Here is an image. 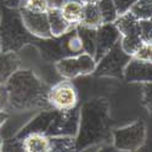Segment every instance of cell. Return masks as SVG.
I'll use <instances>...</instances> for the list:
<instances>
[{
  "label": "cell",
  "instance_id": "cell-1",
  "mask_svg": "<svg viewBox=\"0 0 152 152\" xmlns=\"http://www.w3.org/2000/svg\"><path fill=\"white\" fill-rule=\"evenodd\" d=\"M110 134V105L104 97L86 101L79 110L78 132L75 135V151L90 148L108 141Z\"/></svg>",
  "mask_w": 152,
  "mask_h": 152
},
{
  "label": "cell",
  "instance_id": "cell-2",
  "mask_svg": "<svg viewBox=\"0 0 152 152\" xmlns=\"http://www.w3.org/2000/svg\"><path fill=\"white\" fill-rule=\"evenodd\" d=\"M9 107L17 111L53 108L48 101L49 86L32 69H17L5 83Z\"/></svg>",
  "mask_w": 152,
  "mask_h": 152
},
{
  "label": "cell",
  "instance_id": "cell-3",
  "mask_svg": "<svg viewBox=\"0 0 152 152\" xmlns=\"http://www.w3.org/2000/svg\"><path fill=\"white\" fill-rule=\"evenodd\" d=\"M34 38L24 27L18 9L3 7L0 11V53H17Z\"/></svg>",
  "mask_w": 152,
  "mask_h": 152
},
{
  "label": "cell",
  "instance_id": "cell-4",
  "mask_svg": "<svg viewBox=\"0 0 152 152\" xmlns=\"http://www.w3.org/2000/svg\"><path fill=\"white\" fill-rule=\"evenodd\" d=\"M132 56L125 54L119 42L113 45L97 62L93 74L95 77L123 78V71Z\"/></svg>",
  "mask_w": 152,
  "mask_h": 152
},
{
  "label": "cell",
  "instance_id": "cell-5",
  "mask_svg": "<svg viewBox=\"0 0 152 152\" xmlns=\"http://www.w3.org/2000/svg\"><path fill=\"white\" fill-rule=\"evenodd\" d=\"M146 140V124L136 121L123 128H117L112 133L113 146L121 151H136Z\"/></svg>",
  "mask_w": 152,
  "mask_h": 152
},
{
  "label": "cell",
  "instance_id": "cell-6",
  "mask_svg": "<svg viewBox=\"0 0 152 152\" xmlns=\"http://www.w3.org/2000/svg\"><path fill=\"white\" fill-rule=\"evenodd\" d=\"M96 66V61L93 56L85 53L77 56H68L56 61V71L61 77L66 79H73L79 75L93 74Z\"/></svg>",
  "mask_w": 152,
  "mask_h": 152
},
{
  "label": "cell",
  "instance_id": "cell-7",
  "mask_svg": "<svg viewBox=\"0 0 152 152\" xmlns=\"http://www.w3.org/2000/svg\"><path fill=\"white\" fill-rule=\"evenodd\" d=\"M48 101L55 110L69 111L78 104V91L71 82L63 80L49 88Z\"/></svg>",
  "mask_w": 152,
  "mask_h": 152
},
{
  "label": "cell",
  "instance_id": "cell-8",
  "mask_svg": "<svg viewBox=\"0 0 152 152\" xmlns=\"http://www.w3.org/2000/svg\"><path fill=\"white\" fill-rule=\"evenodd\" d=\"M40 51V55L46 61H58L63 57L72 56L67 46V32L60 37L34 38L31 43Z\"/></svg>",
  "mask_w": 152,
  "mask_h": 152
},
{
  "label": "cell",
  "instance_id": "cell-9",
  "mask_svg": "<svg viewBox=\"0 0 152 152\" xmlns=\"http://www.w3.org/2000/svg\"><path fill=\"white\" fill-rule=\"evenodd\" d=\"M78 123H79V110L72 108L69 111H58L50 123V126L46 132V135L50 136H62L69 135L75 136L78 132Z\"/></svg>",
  "mask_w": 152,
  "mask_h": 152
},
{
  "label": "cell",
  "instance_id": "cell-10",
  "mask_svg": "<svg viewBox=\"0 0 152 152\" xmlns=\"http://www.w3.org/2000/svg\"><path fill=\"white\" fill-rule=\"evenodd\" d=\"M24 27L35 38H50L53 37L49 27V20L46 12H32L18 7Z\"/></svg>",
  "mask_w": 152,
  "mask_h": 152
},
{
  "label": "cell",
  "instance_id": "cell-11",
  "mask_svg": "<svg viewBox=\"0 0 152 152\" xmlns=\"http://www.w3.org/2000/svg\"><path fill=\"white\" fill-rule=\"evenodd\" d=\"M121 39V33L115 26V23H102L96 28V48L94 60L97 62L108 50L118 43Z\"/></svg>",
  "mask_w": 152,
  "mask_h": 152
},
{
  "label": "cell",
  "instance_id": "cell-12",
  "mask_svg": "<svg viewBox=\"0 0 152 152\" xmlns=\"http://www.w3.org/2000/svg\"><path fill=\"white\" fill-rule=\"evenodd\" d=\"M151 62L132 57L123 71V78L128 83H147L152 79Z\"/></svg>",
  "mask_w": 152,
  "mask_h": 152
},
{
  "label": "cell",
  "instance_id": "cell-13",
  "mask_svg": "<svg viewBox=\"0 0 152 152\" xmlns=\"http://www.w3.org/2000/svg\"><path fill=\"white\" fill-rule=\"evenodd\" d=\"M55 113H56L55 108H48V110L42 111L39 115H37L29 123H27L26 125H24L15 137L18 139V140H21V139L27 136L28 134H33V133H40V134L46 135V132H48L49 126H50V123L53 122Z\"/></svg>",
  "mask_w": 152,
  "mask_h": 152
},
{
  "label": "cell",
  "instance_id": "cell-14",
  "mask_svg": "<svg viewBox=\"0 0 152 152\" xmlns=\"http://www.w3.org/2000/svg\"><path fill=\"white\" fill-rule=\"evenodd\" d=\"M21 145L24 152H48L50 150V137L40 133L28 134L21 139Z\"/></svg>",
  "mask_w": 152,
  "mask_h": 152
},
{
  "label": "cell",
  "instance_id": "cell-15",
  "mask_svg": "<svg viewBox=\"0 0 152 152\" xmlns=\"http://www.w3.org/2000/svg\"><path fill=\"white\" fill-rule=\"evenodd\" d=\"M46 14H48V20H49L50 32H51L53 37H60L74 27L65 20V17L62 16L58 7L51 6L48 10Z\"/></svg>",
  "mask_w": 152,
  "mask_h": 152
},
{
  "label": "cell",
  "instance_id": "cell-16",
  "mask_svg": "<svg viewBox=\"0 0 152 152\" xmlns=\"http://www.w3.org/2000/svg\"><path fill=\"white\" fill-rule=\"evenodd\" d=\"M20 65L21 61L16 53H0V83L5 84Z\"/></svg>",
  "mask_w": 152,
  "mask_h": 152
},
{
  "label": "cell",
  "instance_id": "cell-17",
  "mask_svg": "<svg viewBox=\"0 0 152 152\" xmlns=\"http://www.w3.org/2000/svg\"><path fill=\"white\" fill-rule=\"evenodd\" d=\"M121 33L124 35H139V20H136L130 11H126L122 15H118L116 21L113 22Z\"/></svg>",
  "mask_w": 152,
  "mask_h": 152
},
{
  "label": "cell",
  "instance_id": "cell-18",
  "mask_svg": "<svg viewBox=\"0 0 152 152\" xmlns=\"http://www.w3.org/2000/svg\"><path fill=\"white\" fill-rule=\"evenodd\" d=\"M80 26L89 27V28H97L102 24L101 15L96 4H84L79 23Z\"/></svg>",
  "mask_w": 152,
  "mask_h": 152
},
{
  "label": "cell",
  "instance_id": "cell-19",
  "mask_svg": "<svg viewBox=\"0 0 152 152\" xmlns=\"http://www.w3.org/2000/svg\"><path fill=\"white\" fill-rule=\"evenodd\" d=\"M75 32L82 40L84 53L94 57L96 48V28H89L80 26V24H75Z\"/></svg>",
  "mask_w": 152,
  "mask_h": 152
},
{
  "label": "cell",
  "instance_id": "cell-20",
  "mask_svg": "<svg viewBox=\"0 0 152 152\" xmlns=\"http://www.w3.org/2000/svg\"><path fill=\"white\" fill-rule=\"evenodd\" d=\"M83 5L84 4L82 3V0H68V1L63 3L58 9L65 20L72 26H75L79 23Z\"/></svg>",
  "mask_w": 152,
  "mask_h": 152
},
{
  "label": "cell",
  "instance_id": "cell-21",
  "mask_svg": "<svg viewBox=\"0 0 152 152\" xmlns=\"http://www.w3.org/2000/svg\"><path fill=\"white\" fill-rule=\"evenodd\" d=\"M49 151H54V152L75 151V136H69V135L50 136Z\"/></svg>",
  "mask_w": 152,
  "mask_h": 152
},
{
  "label": "cell",
  "instance_id": "cell-22",
  "mask_svg": "<svg viewBox=\"0 0 152 152\" xmlns=\"http://www.w3.org/2000/svg\"><path fill=\"white\" fill-rule=\"evenodd\" d=\"M96 5L99 7L102 23H113L116 21V18L118 17V14H117L113 0H99Z\"/></svg>",
  "mask_w": 152,
  "mask_h": 152
},
{
  "label": "cell",
  "instance_id": "cell-23",
  "mask_svg": "<svg viewBox=\"0 0 152 152\" xmlns=\"http://www.w3.org/2000/svg\"><path fill=\"white\" fill-rule=\"evenodd\" d=\"M129 11L136 20H150L152 16V0H136Z\"/></svg>",
  "mask_w": 152,
  "mask_h": 152
},
{
  "label": "cell",
  "instance_id": "cell-24",
  "mask_svg": "<svg viewBox=\"0 0 152 152\" xmlns=\"http://www.w3.org/2000/svg\"><path fill=\"white\" fill-rule=\"evenodd\" d=\"M142 43L144 42L141 40L140 35H124V37H121L119 39V44H121V48L123 49V51L132 57Z\"/></svg>",
  "mask_w": 152,
  "mask_h": 152
},
{
  "label": "cell",
  "instance_id": "cell-25",
  "mask_svg": "<svg viewBox=\"0 0 152 152\" xmlns=\"http://www.w3.org/2000/svg\"><path fill=\"white\" fill-rule=\"evenodd\" d=\"M20 7L32 12H48L51 7V0H22Z\"/></svg>",
  "mask_w": 152,
  "mask_h": 152
},
{
  "label": "cell",
  "instance_id": "cell-26",
  "mask_svg": "<svg viewBox=\"0 0 152 152\" xmlns=\"http://www.w3.org/2000/svg\"><path fill=\"white\" fill-rule=\"evenodd\" d=\"M152 22L150 20H139V35L144 43L152 42Z\"/></svg>",
  "mask_w": 152,
  "mask_h": 152
},
{
  "label": "cell",
  "instance_id": "cell-27",
  "mask_svg": "<svg viewBox=\"0 0 152 152\" xmlns=\"http://www.w3.org/2000/svg\"><path fill=\"white\" fill-rule=\"evenodd\" d=\"M134 58L140 60V61H146L151 62L152 61V45L151 43H142L136 50V53L133 55Z\"/></svg>",
  "mask_w": 152,
  "mask_h": 152
},
{
  "label": "cell",
  "instance_id": "cell-28",
  "mask_svg": "<svg viewBox=\"0 0 152 152\" xmlns=\"http://www.w3.org/2000/svg\"><path fill=\"white\" fill-rule=\"evenodd\" d=\"M135 1L136 0H113L118 15H122V14H124V12L129 11V9L132 7V5Z\"/></svg>",
  "mask_w": 152,
  "mask_h": 152
},
{
  "label": "cell",
  "instance_id": "cell-29",
  "mask_svg": "<svg viewBox=\"0 0 152 152\" xmlns=\"http://www.w3.org/2000/svg\"><path fill=\"white\" fill-rule=\"evenodd\" d=\"M142 104L151 113V82L144 83V94H142Z\"/></svg>",
  "mask_w": 152,
  "mask_h": 152
},
{
  "label": "cell",
  "instance_id": "cell-30",
  "mask_svg": "<svg viewBox=\"0 0 152 152\" xmlns=\"http://www.w3.org/2000/svg\"><path fill=\"white\" fill-rule=\"evenodd\" d=\"M9 107V95L5 84L0 83V111H6Z\"/></svg>",
  "mask_w": 152,
  "mask_h": 152
},
{
  "label": "cell",
  "instance_id": "cell-31",
  "mask_svg": "<svg viewBox=\"0 0 152 152\" xmlns=\"http://www.w3.org/2000/svg\"><path fill=\"white\" fill-rule=\"evenodd\" d=\"M3 151H22V145H21V140L18 139H12V140L5 142L3 145Z\"/></svg>",
  "mask_w": 152,
  "mask_h": 152
},
{
  "label": "cell",
  "instance_id": "cell-32",
  "mask_svg": "<svg viewBox=\"0 0 152 152\" xmlns=\"http://www.w3.org/2000/svg\"><path fill=\"white\" fill-rule=\"evenodd\" d=\"M21 1L22 0H5L4 5L6 7H11V9H18L21 5Z\"/></svg>",
  "mask_w": 152,
  "mask_h": 152
},
{
  "label": "cell",
  "instance_id": "cell-33",
  "mask_svg": "<svg viewBox=\"0 0 152 152\" xmlns=\"http://www.w3.org/2000/svg\"><path fill=\"white\" fill-rule=\"evenodd\" d=\"M9 117H10L9 113H6L5 111H0V128H1L4 125V123L9 119Z\"/></svg>",
  "mask_w": 152,
  "mask_h": 152
},
{
  "label": "cell",
  "instance_id": "cell-34",
  "mask_svg": "<svg viewBox=\"0 0 152 152\" xmlns=\"http://www.w3.org/2000/svg\"><path fill=\"white\" fill-rule=\"evenodd\" d=\"M66 1H68V0H51V6H54V7H60L63 3H66Z\"/></svg>",
  "mask_w": 152,
  "mask_h": 152
},
{
  "label": "cell",
  "instance_id": "cell-35",
  "mask_svg": "<svg viewBox=\"0 0 152 152\" xmlns=\"http://www.w3.org/2000/svg\"><path fill=\"white\" fill-rule=\"evenodd\" d=\"M99 0H82L83 4H96Z\"/></svg>",
  "mask_w": 152,
  "mask_h": 152
},
{
  "label": "cell",
  "instance_id": "cell-36",
  "mask_svg": "<svg viewBox=\"0 0 152 152\" xmlns=\"http://www.w3.org/2000/svg\"><path fill=\"white\" fill-rule=\"evenodd\" d=\"M3 145H4V140H3V137H0V152L3 151Z\"/></svg>",
  "mask_w": 152,
  "mask_h": 152
}]
</instances>
